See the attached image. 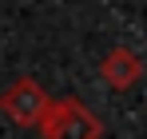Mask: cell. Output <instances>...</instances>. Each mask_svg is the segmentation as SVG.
I'll use <instances>...</instances> for the list:
<instances>
[{"label": "cell", "mask_w": 147, "mask_h": 139, "mask_svg": "<svg viewBox=\"0 0 147 139\" xmlns=\"http://www.w3.org/2000/svg\"><path fill=\"white\" fill-rule=\"evenodd\" d=\"M40 135L44 139H99L103 135V123H99V115L88 103H80V99L68 95V99L52 103V111L40 123Z\"/></svg>", "instance_id": "obj_1"}, {"label": "cell", "mask_w": 147, "mask_h": 139, "mask_svg": "<svg viewBox=\"0 0 147 139\" xmlns=\"http://www.w3.org/2000/svg\"><path fill=\"white\" fill-rule=\"evenodd\" d=\"M52 103H56V95H48L32 76L12 80V84L4 88V95H0V111L12 119L16 127H36V131H40L44 115L52 111Z\"/></svg>", "instance_id": "obj_2"}, {"label": "cell", "mask_w": 147, "mask_h": 139, "mask_svg": "<svg viewBox=\"0 0 147 139\" xmlns=\"http://www.w3.org/2000/svg\"><path fill=\"white\" fill-rule=\"evenodd\" d=\"M99 76H103V84L107 88H131V84H139L143 80V60H139V52H131V48H111L107 56H103V64H99Z\"/></svg>", "instance_id": "obj_3"}]
</instances>
